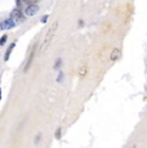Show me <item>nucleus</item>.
<instances>
[{"mask_svg": "<svg viewBox=\"0 0 147 148\" xmlns=\"http://www.w3.org/2000/svg\"><path fill=\"white\" fill-rule=\"evenodd\" d=\"M57 27H58V22H53L52 26L49 27V30H48L47 35H45V39H44V43H43V48H42V50L44 52L45 49H47L48 46H49L50 41L53 40V37H54V34H56V31H57Z\"/></svg>", "mask_w": 147, "mask_h": 148, "instance_id": "f257e3e1", "label": "nucleus"}, {"mask_svg": "<svg viewBox=\"0 0 147 148\" xmlns=\"http://www.w3.org/2000/svg\"><path fill=\"white\" fill-rule=\"evenodd\" d=\"M11 18L16 23H20V22H22V21L25 20V16L21 13L20 9H13V10H12V13H11Z\"/></svg>", "mask_w": 147, "mask_h": 148, "instance_id": "f03ea898", "label": "nucleus"}, {"mask_svg": "<svg viewBox=\"0 0 147 148\" xmlns=\"http://www.w3.org/2000/svg\"><path fill=\"white\" fill-rule=\"evenodd\" d=\"M16 26L17 23L12 18H8V20L3 21V22L0 23V30H11V28H14Z\"/></svg>", "mask_w": 147, "mask_h": 148, "instance_id": "7ed1b4c3", "label": "nucleus"}, {"mask_svg": "<svg viewBox=\"0 0 147 148\" xmlns=\"http://www.w3.org/2000/svg\"><path fill=\"white\" fill-rule=\"evenodd\" d=\"M38 10H39V5H36V4H30V5L26 8L25 14L28 16V17H32V16H35V14L38 13Z\"/></svg>", "mask_w": 147, "mask_h": 148, "instance_id": "20e7f679", "label": "nucleus"}, {"mask_svg": "<svg viewBox=\"0 0 147 148\" xmlns=\"http://www.w3.org/2000/svg\"><path fill=\"white\" fill-rule=\"evenodd\" d=\"M14 46H16V43H12L11 46H9L8 49H7L5 56H4V61H8V59H9V57H11V53H12V50L14 49Z\"/></svg>", "mask_w": 147, "mask_h": 148, "instance_id": "39448f33", "label": "nucleus"}, {"mask_svg": "<svg viewBox=\"0 0 147 148\" xmlns=\"http://www.w3.org/2000/svg\"><path fill=\"white\" fill-rule=\"evenodd\" d=\"M119 57H120V50L115 48L114 50L111 52V57H110V58H111V61H116V59L119 58Z\"/></svg>", "mask_w": 147, "mask_h": 148, "instance_id": "423d86ee", "label": "nucleus"}, {"mask_svg": "<svg viewBox=\"0 0 147 148\" xmlns=\"http://www.w3.org/2000/svg\"><path fill=\"white\" fill-rule=\"evenodd\" d=\"M7 39H8V37H7V35H4V36L1 37V39H0V46H1V45H4V44H5Z\"/></svg>", "mask_w": 147, "mask_h": 148, "instance_id": "0eeeda50", "label": "nucleus"}, {"mask_svg": "<svg viewBox=\"0 0 147 148\" xmlns=\"http://www.w3.org/2000/svg\"><path fill=\"white\" fill-rule=\"evenodd\" d=\"M85 72H86V67L85 66H83V68H81V71H80V76H84L85 75Z\"/></svg>", "mask_w": 147, "mask_h": 148, "instance_id": "6e6552de", "label": "nucleus"}, {"mask_svg": "<svg viewBox=\"0 0 147 148\" xmlns=\"http://www.w3.org/2000/svg\"><path fill=\"white\" fill-rule=\"evenodd\" d=\"M59 63H61V59H58V61L56 62V66H54V68H58L59 67Z\"/></svg>", "mask_w": 147, "mask_h": 148, "instance_id": "1a4fd4ad", "label": "nucleus"}, {"mask_svg": "<svg viewBox=\"0 0 147 148\" xmlns=\"http://www.w3.org/2000/svg\"><path fill=\"white\" fill-rule=\"evenodd\" d=\"M48 21V16H44V17L42 18V22H47Z\"/></svg>", "mask_w": 147, "mask_h": 148, "instance_id": "9d476101", "label": "nucleus"}, {"mask_svg": "<svg viewBox=\"0 0 147 148\" xmlns=\"http://www.w3.org/2000/svg\"><path fill=\"white\" fill-rule=\"evenodd\" d=\"M62 77H63V73H59V77H58V81L62 80Z\"/></svg>", "mask_w": 147, "mask_h": 148, "instance_id": "9b49d317", "label": "nucleus"}, {"mask_svg": "<svg viewBox=\"0 0 147 148\" xmlns=\"http://www.w3.org/2000/svg\"><path fill=\"white\" fill-rule=\"evenodd\" d=\"M0 99H1V90H0Z\"/></svg>", "mask_w": 147, "mask_h": 148, "instance_id": "f8f14e48", "label": "nucleus"}]
</instances>
